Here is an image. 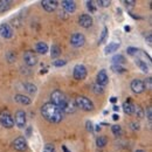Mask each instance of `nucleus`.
<instances>
[{
    "mask_svg": "<svg viewBox=\"0 0 152 152\" xmlns=\"http://www.w3.org/2000/svg\"><path fill=\"white\" fill-rule=\"evenodd\" d=\"M134 152H146V151H144V150H136Z\"/></svg>",
    "mask_w": 152,
    "mask_h": 152,
    "instance_id": "52",
    "label": "nucleus"
},
{
    "mask_svg": "<svg viewBox=\"0 0 152 152\" xmlns=\"http://www.w3.org/2000/svg\"><path fill=\"white\" fill-rule=\"evenodd\" d=\"M62 150H63V152H70L68 149H67V146H66V145H62Z\"/></svg>",
    "mask_w": 152,
    "mask_h": 152,
    "instance_id": "45",
    "label": "nucleus"
},
{
    "mask_svg": "<svg viewBox=\"0 0 152 152\" xmlns=\"http://www.w3.org/2000/svg\"><path fill=\"white\" fill-rule=\"evenodd\" d=\"M146 114H148V119L151 122V119H152V114H151V108L149 107L148 109H146Z\"/></svg>",
    "mask_w": 152,
    "mask_h": 152,
    "instance_id": "41",
    "label": "nucleus"
},
{
    "mask_svg": "<svg viewBox=\"0 0 152 152\" xmlns=\"http://www.w3.org/2000/svg\"><path fill=\"white\" fill-rule=\"evenodd\" d=\"M111 70H114L115 73H119V74H121V73H124L126 69H125V68H123L122 66H118V64H113V66H111Z\"/></svg>",
    "mask_w": 152,
    "mask_h": 152,
    "instance_id": "30",
    "label": "nucleus"
},
{
    "mask_svg": "<svg viewBox=\"0 0 152 152\" xmlns=\"http://www.w3.org/2000/svg\"><path fill=\"white\" fill-rule=\"evenodd\" d=\"M13 148L19 152H23L27 150V142L23 137H18L13 142Z\"/></svg>",
    "mask_w": 152,
    "mask_h": 152,
    "instance_id": "10",
    "label": "nucleus"
},
{
    "mask_svg": "<svg viewBox=\"0 0 152 152\" xmlns=\"http://www.w3.org/2000/svg\"><path fill=\"white\" fill-rule=\"evenodd\" d=\"M113 118H114V121H118V119H119V115L115 114L114 116H113Z\"/></svg>",
    "mask_w": 152,
    "mask_h": 152,
    "instance_id": "44",
    "label": "nucleus"
},
{
    "mask_svg": "<svg viewBox=\"0 0 152 152\" xmlns=\"http://www.w3.org/2000/svg\"><path fill=\"white\" fill-rule=\"evenodd\" d=\"M78 25L83 28H89L93 25V18L89 14H82L78 18Z\"/></svg>",
    "mask_w": 152,
    "mask_h": 152,
    "instance_id": "13",
    "label": "nucleus"
},
{
    "mask_svg": "<svg viewBox=\"0 0 152 152\" xmlns=\"http://www.w3.org/2000/svg\"><path fill=\"white\" fill-rule=\"evenodd\" d=\"M50 103L55 104L56 107H58L61 110H63V108L67 105V103L69 102V98L67 97V95L64 93H62L61 90H54L50 95Z\"/></svg>",
    "mask_w": 152,
    "mask_h": 152,
    "instance_id": "2",
    "label": "nucleus"
},
{
    "mask_svg": "<svg viewBox=\"0 0 152 152\" xmlns=\"http://www.w3.org/2000/svg\"><path fill=\"white\" fill-rule=\"evenodd\" d=\"M146 42H148V45H149V46H151L152 45V35L151 34H149V35H148V38H146Z\"/></svg>",
    "mask_w": 152,
    "mask_h": 152,
    "instance_id": "43",
    "label": "nucleus"
},
{
    "mask_svg": "<svg viewBox=\"0 0 152 152\" xmlns=\"http://www.w3.org/2000/svg\"><path fill=\"white\" fill-rule=\"evenodd\" d=\"M13 119H14V124L20 128V129H23V128H26V113L25 111H22V110H18L15 115H14V117H13Z\"/></svg>",
    "mask_w": 152,
    "mask_h": 152,
    "instance_id": "6",
    "label": "nucleus"
},
{
    "mask_svg": "<svg viewBox=\"0 0 152 152\" xmlns=\"http://www.w3.org/2000/svg\"><path fill=\"white\" fill-rule=\"evenodd\" d=\"M111 61H113V63H114V64H118V66H121V64H123V63L125 62V57L123 56L122 54H117V55H115V56L111 58Z\"/></svg>",
    "mask_w": 152,
    "mask_h": 152,
    "instance_id": "24",
    "label": "nucleus"
},
{
    "mask_svg": "<svg viewBox=\"0 0 152 152\" xmlns=\"http://www.w3.org/2000/svg\"><path fill=\"white\" fill-rule=\"evenodd\" d=\"M75 111H76L75 103H74V101L69 99V102L67 103V105L63 108L62 113H63V114H73V113H75Z\"/></svg>",
    "mask_w": 152,
    "mask_h": 152,
    "instance_id": "17",
    "label": "nucleus"
},
{
    "mask_svg": "<svg viewBox=\"0 0 152 152\" xmlns=\"http://www.w3.org/2000/svg\"><path fill=\"white\" fill-rule=\"evenodd\" d=\"M60 54H61L60 47L57 45H53L52 49H50V56H52V58H56L57 56H60Z\"/></svg>",
    "mask_w": 152,
    "mask_h": 152,
    "instance_id": "25",
    "label": "nucleus"
},
{
    "mask_svg": "<svg viewBox=\"0 0 152 152\" xmlns=\"http://www.w3.org/2000/svg\"><path fill=\"white\" fill-rule=\"evenodd\" d=\"M124 4H125L126 7H133V6L136 5V1H134V0H125Z\"/></svg>",
    "mask_w": 152,
    "mask_h": 152,
    "instance_id": "38",
    "label": "nucleus"
},
{
    "mask_svg": "<svg viewBox=\"0 0 152 152\" xmlns=\"http://www.w3.org/2000/svg\"><path fill=\"white\" fill-rule=\"evenodd\" d=\"M11 1L10 0H0V13H5L11 8Z\"/></svg>",
    "mask_w": 152,
    "mask_h": 152,
    "instance_id": "21",
    "label": "nucleus"
},
{
    "mask_svg": "<svg viewBox=\"0 0 152 152\" xmlns=\"http://www.w3.org/2000/svg\"><path fill=\"white\" fill-rule=\"evenodd\" d=\"M133 114H136V116L138 118H143L144 117V110L140 105L137 104V105H133Z\"/></svg>",
    "mask_w": 152,
    "mask_h": 152,
    "instance_id": "26",
    "label": "nucleus"
},
{
    "mask_svg": "<svg viewBox=\"0 0 152 152\" xmlns=\"http://www.w3.org/2000/svg\"><path fill=\"white\" fill-rule=\"evenodd\" d=\"M61 4H62V7L64 8V11L68 12V13H74L76 11L75 1H72V0H63Z\"/></svg>",
    "mask_w": 152,
    "mask_h": 152,
    "instance_id": "15",
    "label": "nucleus"
},
{
    "mask_svg": "<svg viewBox=\"0 0 152 152\" xmlns=\"http://www.w3.org/2000/svg\"><path fill=\"white\" fill-rule=\"evenodd\" d=\"M86 125H87V130H88V131H93V123H91L90 121H87Z\"/></svg>",
    "mask_w": 152,
    "mask_h": 152,
    "instance_id": "40",
    "label": "nucleus"
},
{
    "mask_svg": "<svg viewBox=\"0 0 152 152\" xmlns=\"http://www.w3.org/2000/svg\"><path fill=\"white\" fill-rule=\"evenodd\" d=\"M23 87H25L26 91L29 93V94H35V93H37V86H34V84H32V83H25Z\"/></svg>",
    "mask_w": 152,
    "mask_h": 152,
    "instance_id": "27",
    "label": "nucleus"
},
{
    "mask_svg": "<svg viewBox=\"0 0 152 152\" xmlns=\"http://www.w3.org/2000/svg\"><path fill=\"white\" fill-rule=\"evenodd\" d=\"M107 143H108L107 136H98V137L96 138V145H97L98 148H104V146L107 145Z\"/></svg>",
    "mask_w": 152,
    "mask_h": 152,
    "instance_id": "23",
    "label": "nucleus"
},
{
    "mask_svg": "<svg viewBox=\"0 0 152 152\" xmlns=\"http://www.w3.org/2000/svg\"><path fill=\"white\" fill-rule=\"evenodd\" d=\"M131 90H132L134 94H142L144 90H145V87H144V82L139 78H134L131 82Z\"/></svg>",
    "mask_w": 152,
    "mask_h": 152,
    "instance_id": "9",
    "label": "nucleus"
},
{
    "mask_svg": "<svg viewBox=\"0 0 152 152\" xmlns=\"http://www.w3.org/2000/svg\"><path fill=\"white\" fill-rule=\"evenodd\" d=\"M111 131H113V133H114L115 136H119L121 132H122V128L119 125H113L111 126Z\"/></svg>",
    "mask_w": 152,
    "mask_h": 152,
    "instance_id": "34",
    "label": "nucleus"
},
{
    "mask_svg": "<svg viewBox=\"0 0 152 152\" xmlns=\"http://www.w3.org/2000/svg\"><path fill=\"white\" fill-rule=\"evenodd\" d=\"M114 110L115 111H118V110H119V108H118L117 105H114Z\"/></svg>",
    "mask_w": 152,
    "mask_h": 152,
    "instance_id": "48",
    "label": "nucleus"
},
{
    "mask_svg": "<svg viewBox=\"0 0 152 152\" xmlns=\"http://www.w3.org/2000/svg\"><path fill=\"white\" fill-rule=\"evenodd\" d=\"M23 61H25V63L27 66L33 67V66H35L38 63V56L33 50H27L23 54Z\"/></svg>",
    "mask_w": 152,
    "mask_h": 152,
    "instance_id": "7",
    "label": "nucleus"
},
{
    "mask_svg": "<svg viewBox=\"0 0 152 152\" xmlns=\"http://www.w3.org/2000/svg\"><path fill=\"white\" fill-rule=\"evenodd\" d=\"M107 37H108V28H107V27H104V28H103V31H102L101 38L98 39V43H99V45H101V43H103V42L105 41Z\"/></svg>",
    "mask_w": 152,
    "mask_h": 152,
    "instance_id": "28",
    "label": "nucleus"
},
{
    "mask_svg": "<svg viewBox=\"0 0 152 152\" xmlns=\"http://www.w3.org/2000/svg\"><path fill=\"white\" fill-rule=\"evenodd\" d=\"M134 62H136L137 67H138L142 72H144V73H148V72H149V67H148L146 62H144V61H142V60H139V58H136Z\"/></svg>",
    "mask_w": 152,
    "mask_h": 152,
    "instance_id": "22",
    "label": "nucleus"
},
{
    "mask_svg": "<svg viewBox=\"0 0 152 152\" xmlns=\"http://www.w3.org/2000/svg\"><path fill=\"white\" fill-rule=\"evenodd\" d=\"M95 4H96L95 1H91V0L90 1H87V7H88V10H89L90 13H95L96 10H97Z\"/></svg>",
    "mask_w": 152,
    "mask_h": 152,
    "instance_id": "29",
    "label": "nucleus"
},
{
    "mask_svg": "<svg viewBox=\"0 0 152 152\" xmlns=\"http://www.w3.org/2000/svg\"><path fill=\"white\" fill-rule=\"evenodd\" d=\"M41 5H42L45 11L50 13V12H54L56 10L57 6H58V2L56 0H43V1H41Z\"/></svg>",
    "mask_w": 152,
    "mask_h": 152,
    "instance_id": "11",
    "label": "nucleus"
},
{
    "mask_svg": "<svg viewBox=\"0 0 152 152\" xmlns=\"http://www.w3.org/2000/svg\"><path fill=\"white\" fill-rule=\"evenodd\" d=\"M6 58L8 60V62H14L15 60H17V56H15V54L13 53V52H8L7 54H6Z\"/></svg>",
    "mask_w": 152,
    "mask_h": 152,
    "instance_id": "35",
    "label": "nucleus"
},
{
    "mask_svg": "<svg viewBox=\"0 0 152 152\" xmlns=\"http://www.w3.org/2000/svg\"><path fill=\"white\" fill-rule=\"evenodd\" d=\"M97 4L101 7H109L111 5V1H109V0H98Z\"/></svg>",
    "mask_w": 152,
    "mask_h": 152,
    "instance_id": "36",
    "label": "nucleus"
},
{
    "mask_svg": "<svg viewBox=\"0 0 152 152\" xmlns=\"http://www.w3.org/2000/svg\"><path fill=\"white\" fill-rule=\"evenodd\" d=\"M76 108H80L84 111H93L94 110V103L90 101V98L86 97V96H77L74 101Z\"/></svg>",
    "mask_w": 152,
    "mask_h": 152,
    "instance_id": "3",
    "label": "nucleus"
},
{
    "mask_svg": "<svg viewBox=\"0 0 152 152\" xmlns=\"http://www.w3.org/2000/svg\"><path fill=\"white\" fill-rule=\"evenodd\" d=\"M122 108H123V111H124L126 115H132L133 114V104L130 102V101L124 102V103H123V105H122Z\"/></svg>",
    "mask_w": 152,
    "mask_h": 152,
    "instance_id": "20",
    "label": "nucleus"
},
{
    "mask_svg": "<svg viewBox=\"0 0 152 152\" xmlns=\"http://www.w3.org/2000/svg\"><path fill=\"white\" fill-rule=\"evenodd\" d=\"M42 152H56V150H55V146H54L53 144L48 143V144L45 145V148H43Z\"/></svg>",
    "mask_w": 152,
    "mask_h": 152,
    "instance_id": "32",
    "label": "nucleus"
},
{
    "mask_svg": "<svg viewBox=\"0 0 152 152\" xmlns=\"http://www.w3.org/2000/svg\"><path fill=\"white\" fill-rule=\"evenodd\" d=\"M31 131H32V129H31V128H28V130H27V134H28V136L31 134Z\"/></svg>",
    "mask_w": 152,
    "mask_h": 152,
    "instance_id": "49",
    "label": "nucleus"
},
{
    "mask_svg": "<svg viewBox=\"0 0 152 152\" xmlns=\"http://www.w3.org/2000/svg\"><path fill=\"white\" fill-rule=\"evenodd\" d=\"M73 75L76 81H83L87 77V68L83 64H76L74 67Z\"/></svg>",
    "mask_w": 152,
    "mask_h": 152,
    "instance_id": "5",
    "label": "nucleus"
},
{
    "mask_svg": "<svg viewBox=\"0 0 152 152\" xmlns=\"http://www.w3.org/2000/svg\"><path fill=\"white\" fill-rule=\"evenodd\" d=\"M119 43L118 42H111V43H109L107 47H105V49H104V53L108 55V54H111V53H115V52H117L118 50V48H119Z\"/></svg>",
    "mask_w": 152,
    "mask_h": 152,
    "instance_id": "18",
    "label": "nucleus"
},
{
    "mask_svg": "<svg viewBox=\"0 0 152 152\" xmlns=\"http://www.w3.org/2000/svg\"><path fill=\"white\" fill-rule=\"evenodd\" d=\"M66 64H67L66 60H55V61H53V66L54 67H63Z\"/></svg>",
    "mask_w": 152,
    "mask_h": 152,
    "instance_id": "33",
    "label": "nucleus"
},
{
    "mask_svg": "<svg viewBox=\"0 0 152 152\" xmlns=\"http://www.w3.org/2000/svg\"><path fill=\"white\" fill-rule=\"evenodd\" d=\"M108 82H109V77L107 74V70H104V69L99 70V73L97 74V84L101 87H104L108 84Z\"/></svg>",
    "mask_w": 152,
    "mask_h": 152,
    "instance_id": "14",
    "label": "nucleus"
},
{
    "mask_svg": "<svg viewBox=\"0 0 152 152\" xmlns=\"http://www.w3.org/2000/svg\"><path fill=\"white\" fill-rule=\"evenodd\" d=\"M138 50H139V49H137V48H134V47H129V48L126 49V52H128L129 55H137Z\"/></svg>",
    "mask_w": 152,
    "mask_h": 152,
    "instance_id": "37",
    "label": "nucleus"
},
{
    "mask_svg": "<svg viewBox=\"0 0 152 152\" xmlns=\"http://www.w3.org/2000/svg\"><path fill=\"white\" fill-rule=\"evenodd\" d=\"M96 131H101V126L99 125H96Z\"/></svg>",
    "mask_w": 152,
    "mask_h": 152,
    "instance_id": "47",
    "label": "nucleus"
},
{
    "mask_svg": "<svg viewBox=\"0 0 152 152\" xmlns=\"http://www.w3.org/2000/svg\"><path fill=\"white\" fill-rule=\"evenodd\" d=\"M130 125H131V129H132V130H139V124H138V123H134V122H133Z\"/></svg>",
    "mask_w": 152,
    "mask_h": 152,
    "instance_id": "42",
    "label": "nucleus"
},
{
    "mask_svg": "<svg viewBox=\"0 0 152 152\" xmlns=\"http://www.w3.org/2000/svg\"><path fill=\"white\" fill-rule=\"evenodd\" d=\"M0 35L5 39H11L13 37V31L8 23H1L0 25Z\"/></svg>",
    "mask_w": 152,
    "mask_h": 152,
    "instance_id": "12",
    "label": "nucleus"
},
{
    "mask_svg": "<svg viewBox=\"0 0 152 152\" xmlns=\"http://www.w3.org/2000/svg\"><path fill=\"white\" fill-rule=\"evenodd\" d=\"M35 49H37V52L40 53V54H47V52H48V45L46 43V42H42V41H40L37 43V46H35Z\"/></svg>",
    "mask_w": 152,
    "mask_h": 152,
    "instance_id": "19",
    "label": "nucleus"
},
{
    "mask_svg": "<svg viewBox=\"0 0 152 152\" xmlns=\"http://www.w3.org/2000/svg\"><path fill=\"white\" fill-rule=\"evenodd\" d=\"M84 42H86V38H84V35L81 34V33H74V34L72 35V38H70V45L76 47V48L82 47V46L84 45Z\"/></svg>",
    "mask_w": 152,
    "mask_h": 152,
    "instance_id": "8",
    "label": "nucleus"
},
{
    "mask_svg": "<svg viewBox=\"0 0 152 152\" xmlns=\"http://www.w3.org/2000/svg\"><path fill=\"white\" fill-rule=\"evenodd\" d=\"M93 91H94L95 94H97V95H98V94H103V93H104V88L101 87V86H98V84L96 83V84L93 86Z\"/></svg>",
    "mask_w": 152,
    "mask_h": 152,
    "instance_id": "31",
    "label": "nucleus"
},
{
    "mask_svg": "<svg viewBox=\"0 0 152 152\" xmlns=\"http://www.w3.org/2000/svg\"><path fill=\"white\" fill-rule=\"evenodd\" d=\"M41 115L49 123H60L63 119V115L64 114L55 104H53L50 102H47L41 107Z\"/></svg>",
    "mask_w": 152,
    "mask_h": 152,
    "instance_id": "1",
    "label": "nucleus"
},
{
    "mask_svg": "<svg viewBox=\"0 0 152 152\" xmlns=\"http://www.w3.org/2000/svg\"><path fill=\"white\" fill-rule=\"evenodd\" d=\"M45 73H47V69H43V70H41V74H45Z\"/></svg>",
    "mask_w": 152,
    "mask_h": 152,
    "instance_id": "51",
    "label": "nucleus"
},
{
    "mask_svg": "<svg viewBox=\"0 0 152 152\" xmlns=\"http://www.w3.org/2000/svg\"><path fill=\"white\" fill-rule=\"evenodd\" d=\"M124 29L128 32V31H130V27H129V26H125V28H124Z\"/></svg>",
    "mask_w": 152,
    "mask_h": 152,
    "instance_id": "50",
    "label": "nucleus"
},
{
    "mask_svg": "<svg viewBox=\"0 0 152 152\" xmlns=\"http://www.w3.org/2000/svg\"><path fill=\"white\" fill-rule=\"evenodd\" d=\"M144 87H145V89H151V78H148V81H145L144 82Z\"/></svg>",
    "mask_w": 152,
    "mask_h": 152,
    "instance_id": "39",
    "label": "nucleus"
},
{
    "mask_svg": "<svg viewBox=\"0 0 152 152\" xmlns=\"http://www.w3.org/2000/svg\"><path fill=\"white\" fill-rule=\"evenodd\" d=\"M14 99H15V102H18V103L22 104V105H28L32 102L28 96L21 95V94H17V95L14 96Z\"/></svg>",
    "mask_w": 152,
    "mask_h": 152,
    "instance_id": "16",
    "label": "nucleus"
},
{
    "mask_svg": "<svg viewBox=\"0 0 152 152\" xmlns=\"http://www.w3.org/2000/svg\"><path fill=\"white\" fill-rule=\"evenodd\" d=\"M110 101H111L113 103H115V102L117 101V97H111V99H110Z\"/></svg>",
    "mask_w": 152,
    "mask_h": 152,
    "instance_id": "46",
    "label": "nucleus"
},
{
    "mask_svg": "<svg viewBox=\"0 0 152 152\" xmlns=\"http://www.w3.org/2000/svg\"><path fill=\"white\" fill-rule=\"evenodd\" d=\"M0 123L2 126L7 128V129H11L14 126V119H13V116L11 115V113L8 110H2L0 111Z\"/></svg>",
    "mask_w": 152,
    "mask_h": 152,
    "instance_id": "4",
    "label": "nucleus"
}]
</instances>
